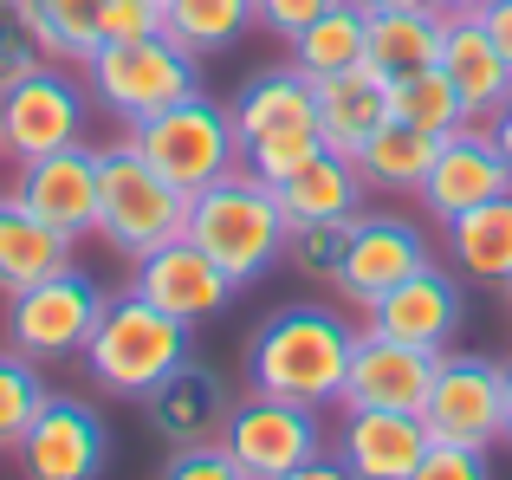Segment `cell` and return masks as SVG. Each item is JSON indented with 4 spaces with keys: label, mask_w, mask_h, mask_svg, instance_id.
<instances>
[{
    "label": "cell",
    "mask_w": 512,
    "mask_h": 480,
    "mask_svg": "<svg viewBox=\"0 0 512 480\" xmlns=\"http://www.w3.org/2000/svg\"><path fill=\"white\" fill-rule=\"evenodd\" d=\"M435 143L441 137H428V130L389 117V124L357 150V169H363V182L383 189V195H415V189H422V176H428V163H435Z\"/></svg>",
    "instance_id": "29"
},
{
    "label": "cell",
    "mask_w": 512,
    "mask_h": 480,
    "mask_svg": "<svg viewBox=\"0 0 512 480\" xmlns=\"http://www.w3.org/2000/svg\"><path fill=\"white\" fill-rule=\"evenodd\" d=\"M33 65H39V46H33V33H26V20H20V0H0V91H7L20 72H33Z\"/></svg>",
    "instance_id": "36"
},
{
    "label": "cell",
    "mask_w": 512,
    "mask_h": 480,
    "mask_svg": "<svg viewBox=\"0 0 512 480\" xmlns=\"http://www.w3.org/2000/svg\"><path fill=\"white\" fill-rule=\"evenodd\" d=\"M130 143H137L143 163H150L156 176H169L182 195H201L208 182H221L227 169H240L234 117H227V104H214L208 91L143 117V124H130Z\"/></svg>",
    "instance_id": "6"
},
{
    "label": "cell",
    "mask_w": 512,
    "mask_h": 480,
    "mask_svg": "<svg viewBox=\"0 0 512 480\" xmlns=\"http://www.w3.org/2000/svg\"><path fill=\"white\" fill-rule=\"evenodd\" d=\"M506 312H512V279H506Z\"/></svg>",
    "instance_id": "46"
},
{
    "label": "cell",
    "mask_w": 512,
    "mask_h": 480,
    "mask_svg": "<svg viewBox=\"0 0 512 480\" xmlns=\"http://www.w3.org/2000/svg\"><path fill=\"white\" fill-rule=\"evenodd\" d=\"M286 480H357V474H350L338 455H312V461H299V468H292Z\"/></svg>",
    "instance_id": "40"
},
{
    "label": "cell",
    "mask_w": 512,
    "mask_h": 480,
    "mask_svg": "<svg viewBox=\"0 0 512 480\" xmlns=\"http://www.w3.org/2000/svg\"><path fill=\"white\" fill-rule=\"evenodd\" d=\"M331 7H338V0H253V20H260L266 33L292 39V33H305L318 13H331Z\"/></svg>",
    "instance_id": "39"
},
{
    "label": "cell",
    "mask_w": 512,
    "mask_h": 480,
    "mask_svg": "<svg viewBox=\"0 0 512 480\" xmlns=\"http://www.w3.org/2000/svg\"><path fill=\"white\" fill-rule=\"evenodd\" d=\"M227 117H234L240 150H247V143H266V137H286V130H318V85L299 65H266V72H253L247 85L234 91Z\"/></svg>",
    "instance_id": "21"
},
{
    "label": "cell",
    "mask_w": 512,
    "mask_h": 480,
    "mask_svg": "<svg viewBox=\"0 0 512 480\" xmlns=\"http://www.w3.org/2000/svg\"><path fill=\"white\" fill-rule=\"evenodd\" d=\"M188 228V195L169 176H156L137 156V143H104L98 150V240L124 260H143Z\"/></svg>",
    "instance_id": "5"
},
{
    "label": "cell",
    "mask_w": 512,
    "mask_h": 480,
    "mask_svg": "<svg viewBox=\"0 0 512 480\" xmlns=\"http://www.w3.org/2000/svg\"><path fill=\"white\" fill-rule=\"evenodd\" d=\"M188 240L221 266L234 286H253L260 273H273L286 260V208H279V189L260 182L247 163L227 169L221 182H208L201 195H188Z\"/></svg>",
    "instance_id": "2"
},
{
    "label": "cell",
    "mask_w": 512,
    "mask_h": 480,
    "mask_svg": "<svg viewBox=\"0 0 512 480\" xmlns=\"http://www.w3.org/2000/svg\"><path fill=\"white\" fill-rule=\"evenodd\" d=\"M428 422L415 409H344L338 461L357 480H409L428 455Z\"/></svg>",
    "instance_id": "18"
},
{
    "label": "cell",
    "mask_w": 512,
    "mask_h": 480,
    "mask_svg": "<svg viewBox=\"0 0 512 480\" xmlns=\"http://www.w3.org/2000/svg\"><path fill=\"white\" fill-rule=\"evenodd\" d=\"M480 20H487L493 46H500V52H506V65H512V0H500V7H487Z\"/></svg>",
    "instance_id": "41"
},
{
    "label": "cell",
    "mask_w": 512,
    "mask_h": 480,
    "mask_svg": "<svg viewBox=\"0 0 512 480\" xmlns=\"http://www.w3.org/2000/svg\"><path fill=\"white\" fill-rule=\"evenodd\" d=\"M370 7H402V13H441V0H370Z\"/></svg>",
    "instance_id": "44"
},
{
    "label": "cell",
    "mask_w": 512,
    "mask_h": 480,
    "mask_svg": "<svg viewBox=\"0 0 512 480\" xmlns=\"http://www.w3.org/2000/svg\"><path fill=\"white\" fill-rule=\"evenodd\" d=\"M422 266H435V247H428V234L415 228L409 215H357L350 221L344 266H338L331 286H338L344 299L370 305V299H383L389 286H402L409 273H422Z\"/></svg>",
    "instance_id": "14"
},
{
    "label": "cell",
    "mask_w": 512,
    "mask_h": 480,
    "mask_svg": "<svg viewBox=\"0 0 512 480\" xmlns=\"http://www.w3.org/2000/svg\"><path fill=\"white\" fill-rule=\"evenodd\" d=\"M415 195H422V208L441 228H448L454 215H467V208L493 202V195H512V169H506L500 143H493V130L474 124V117H467L461 130H448V137L435 143V163H428V176H422Z\"/></svg>",
    "instance_id": "13"
},
{
    "label": "cell",
    "mask_w": 512,
    "mask_h": 480,
    "mask_svg": "<svg viewBox=\"0 0 512 480\" xmlns=\"http://www.w3.org/2000/svg\"><path fill=\"white\" fill-rule=\"evenodd\" d=\"M78 72H85L91 104H98L104 117H117L124 130L201 91L195 52H182L169 33H150V39H104V46L91 52L85 65H78Z\"/></svg>",
    "instance_id": "4"
},
{
    "label": "cell",
    "mask_w": 512,
    "mask_h": 480,
    "mask_svg": "<svg viewBox=\"0 0 512 480\" xmlns=\"http://www.w3.org/2000/svg\"><path fill=\"white\" fill-rule=\"evenodd\" d=\"M221 448L234 455V468L247 480H286L299 461L325 455V422H318V409H305V403L247 390V403L227 409Z\"/></svg>",
    "instance_id": "9"
},
{
    "label": "cell",
    "mask_w": 512,
    "mask_h": 480,
    "mask_svg": "<svg viewBox=\"0 0 512 480\" xmlns=\"http://www.w3.org/2000/svg\"><path fill=\"white\" fill-rule=\"evenodd\" d=\"M91 124V91L72 78V65L39 59L0 91V137H7V163H33V156L72 150L85 143Z\"/></svg>",
    "instance_id": "7"
},
{
    "label": "cell",
    "mask_w": 512,
    "mask_h": 480,
    "mask_svg": "<svg viewBox=\"0 0 512 480\" xmlns=\"http://www.w3.org/2000/svg\"><path fill=\"white\" fill-rule=\"evenodd\" d=\"M350 344H357V331L331 305H286L247 344V390L286 396V403H305V409L344 403Z\"/></svg>",
    "instance_id": "1"
},
{
    "label": "cell",
    "mask_w": 512,
    "mask_h": 480,
    "mask_svg": "<svg viewBox=\"0 0 512 480\" xmlns=\"http://www.w3.org/2000/svg\"><path fill=\"white\" fill-rule=\"evenodd\" d=\"M500 403H506V442H512V357L500 364Z\"/></svg>",
    "instance_id": "43"
},
{
    "label": "cell",
    "mask_w": 512,
    "mask_h": 480,
    "mask_svg": "<svg viewBox=\"0 0 512 480\" xmlns=\"http://www.w3.org/2000/svg\"><path fill=\"white\" fill-rule=\"evenodd\" d=\"M422 422L435 442L454 448H500L506 442V403H500V364L493 357H448L441 351L435 383H428Z\"/></svg>",
    "instance_id": "11"
},
{
    "label": "cell",
    "mask_w": 512,
    "mask_h": 480,
    "mask_svg": "<svg viewBox=\"0 0 512 480\" xmlns=\"http://www.w3.org/2000/svg\"><path fill=\"white\" fill-rule=\"evenodd\" d=\"M72 247L78 240L46 228L20 195H0V292H7V299L26 292V286H39V279L59 273V266H72Z\"/></svg>",
    "instance_id": "23"
},
{
    "label": "cell",
    "mask_w": 512,
    "mask_h": 480,
    "mask_svg": "<svg viewBox=\"0 0 512 480\" xmlns=\"http://www.w3.org/2000/svg\"><path fill=\"white\" fill-rule=\"evenodd\" d=\"M389 117L428 130V137H448V130L467 124V104H461V91L448 85V72H441V65H428V72H409V78H396V85H389Z\"/></svg>",
    "instance_id": "31"
},
{
    "label": "cell",
    "mask_w": 512,
    "mask_h": 480,
    "mask_svg": "<svg viewBox=\"0 0 512 480\" xmlns=\"http://www.w3.org/2000/svg\"><path fill=\"white\" fill-rule=\"evenodd\" d=\"M0 163H7V137H0Z\"/></svg>",
    "instance_id": "47"
},
{
    "label": "cell",
    "mask_w": 512,
    "mask_h": 480,
    "mask_svg": "<svg viewBox=\"0 0 512 480\" xmlns=\"http://www.w3.org/2000/svg\"><path fill=\"white\" fill-rule=\"evenodd\" d=\"M130 266H137V273H130V292H137V299H150L156 312L182 318L188 331H195L201 318H221L227 305H234V292H240L234 279H227L188 234H175V240H163V247H150L143 260H130Z\"/></svg>",
    "instance_id": "12"
},
{
    "label": "cell",
    "mask_w": 512,
    "mask_h": 480,
    "mask_svg": "<svg viewBox=\"0 0 512 480\" xmlns=\"http://www.w3.org/2000/svg\"><path fill=\"white\" fill-rule=\"evenodd\" d=\"M435 364H441V351L383 338V331H357V344H350V377H344V409H415V416H422Z\"/></svg>",
    "instance_id": "16"
},
{
    "label": "cell",
    "mask_w": 512,
    "mask_h": 480,
    "mask_svg": "<svg viewBox=\"0 0 512 480\" xmlns=\"http://www.w3.org/2000/svg\"><path fill=\"white\" fill-rule=\"evenodd\" d=\"M318 150H325V137H318V130H286V137L247 143V150H240V163H247L260 182H273V189H279V182H292Z\"/></svg>",
    "instance_id": "34"
},
{
    "label": "cell",
    "mask_w": 512,
    "mask_h": 480,
    "mask_svg": "<svg viewBox=\"0 0 512 480\" xmlns=\"http://www.w3.org/2000/svg\"><path fill=\"white\" fill-rule=\"evenodd\" d=\"M163 33V0H104V39H150Z\"/></svg>",
    "instance_id": "38"
},
{
    "label": "cell",
    "mask_w": 512,
    "mask_h": 480,
    "mask_svg": "<svg viewBox=\"0 0 512 480\" xmlns=\"http://www.w3.org/2000/svg\"><path fill=\"white\" fill-rule=\"evenodd\" d=\"M461 318H467L461 286H454L441 266H422V273H409L402 286H389L383 299L363 305V331L422 344V351H448L454 331H461Z\"/></svg>",
    "instance_id": "17"
},
{
    "label": "cell",
    "mask_w": 512,
    "mask_h": 480,
    "mask_svg": "<svg viewBox=\"0 0 512 480\" xmlns=\"http://www.w3.org/2000/svg\"><path fill=\"white\" fill-rule=\"evenodd\" d=\"M292 46V65L305 78H338V72H357L363 52H370V0H338L331 13H318L305 33L286 39Z\"/></svg>",
    "instance_id": "25"
},
{
    "label": "cell",
    "mask_w": 512,
    "mask_h": 480,
    "mask_svg": "<svg viewBox=\"0 0 512 480\" xmlns=\"http://www.w3.org/2000/svg\"><path fill=\"white\" fill-rule=\"evenodd\" d=\"M104 318V286L78 266H59L39 286L13 292L7 299V344L33 364H59V357H78L91 338V325Z\"/></svg>",
    "instance_id": "8"
},
{
    "label": "cell",
    "mask_w": 512,
    "mask_h": 480,
    "mask_svg": "<svg viewBox=\"0 0 512 480\" xmlns=\"http://www.w3.org/2000/svg\"><path fill=\"white\" fill-rule=\"evenodd\" d=\"M143 409H150V429L163 435L169 448H195V442H221L234 396H227V383H221V370H214V364L182 357V364H175L169 377L143 396Z\"/></svg>",
    "instance_id": "19"
},
{
    "label": "cell",
    "mask_w": 512,
    "mask_h": 480,
    "mask_svg": "<svg viewBox=\"0 0 512 480\" xmlns=\"http://www.w3.org/2000/svg\"><path fill=\"white\" fill-rule=\"evenodd\" d=\"M104 455H111V429L91 403L52 390L39 403V416L26 422V435L13 442V468L20 480H98Z\"/></svg>",
    "instance_id": "10"
},
{
    "label": "cell",
    "mask_w": 512,
    "mask_h": 480,
    "mask_svg": "<svg viewBox=\"0 0 512 480\" xmlns=\"http://www.w3.org/2000/svg\"><path fill=\"white\" fill-rule=\"evenodd\" d=\"M487 7H500V0H441V13H487Z\"/></svg>",
    "instance_id": "45"
},
{
    "label": "cell",
    "mask_w": 512,
    "mask_h": 480,
    "mask_svg": "<svg viewBox=\"0 0 512 480\" xmlns=\"http://www.w3.org/2000/svg\"><path fill=\"white\" fill-rule=\"evenodd\" d=\"M163 480H247L234 468V455H227L221 442H195V448H175Z\"/></svg>",
    "instance_id": "37"
},
{
    "label": "cell",
    "mask_w": 512,
    "mask_h": 480,
    "mask_svg": "<svg viewBox=\"0 0 512 480\" xmlns=\"http://www.w3.org/2000/svg\"><path fill=\"white\" fill-rule=\"evenodd\" d=\"M441 72H448V85L461 91V104H467L474 124H487V117L512 98V65H506V52L493 46V33H487L480 13H441Z\"/></svg>",
    "instance_id": "20"
},
{
    "label": "cell",
    "mask_w": 512,
    "mask_h": 480,
    "mask_svg": "<svg viewBox=\"0 0 512 480\" xmlns=\"http://www.w3.org/2000/svg\"><path fill=\"white\" fill-rule=\"evenodd\" d=\"M350 221H357V215H350ZM350 221H292L286 260L299 266L305 279H338L344 247H350Z\"/></svg>",
    "instance_id": "33"
},
{
    "label": "cell",
    "mask_w": 512,
    "mask_h": 480,
    "mask_svg": "<svg viewBox=\"0 0 512 480\" xmlns=\"http://www.w3.org/2000/svg\"><path fill=\"white\" fill-rule=\"evenodd\" d=\"M389 124V85L357 65V72H338V78H318V137L325 150H338L357 163V150Z\"/></svg>",
    "instance_id": "22"
},
{
    "label": "cell",
    "mask_w": 512,
    "mask_h": 480,
    "mask_svg": "<svg viewBox=\"0 0 512 480\" xmlns=\"http://www.w3.org/2000/svg\"><path fill=\"white\" fill-rule=\"evenodd\" d=\"M13 195H20L46 228H59L65 240L98 234V150H91V143H72V150L33 156V163H20V176H13Z\"/></svg>",
    "instance_id": "15"
},
{
    "label": "cell",
    "mask_w": 512,
    "mask_h": 480,
    "mask_svg": "<svg viewBox=\"0 0 512 480\" xmlns=\"http://www.w3.org/2000/svg\"><path fill=\"white\" fill-rule=\"evenodd\" d=\"M363 189L370 182L350 156L318 150L292 182H279V208H286V221H350L363 215Z\"/></svg>",
    "instance_id": "24"
},
{
    "label": "cell",
    "mask_w": 512,
    "mask_h": 480,
    "mask_svg": "<svg viewBox=\"0 0 512 480\" xmlns=\"http://www.w3.org/2000/svg\"><path fill=\"white\" fill-rule=\"evenodd\" d=\"M487 130H493V143H500V156H506V169H512V98L487 117Z\"/></svg>",
    "instance_id": "42"
},
{
    "label": "cell",
    "mask_w": 512,
    "mask_h": 480,
    "mask_svg": "<svg viewBox=\"0 0 512 480\" xmlns=\"http://www.w3.org/2000/svg\"><path fill=\"white\" fill-rule=\"evenodd\" d=\"M409 480H493V461L487 448H454V442H428L422 468Z\"/></svg>",
    "instance_id": "35"
},
{
    "label": "cell",
    "mask_w": 512,
    "mask_h": 480,
    "mask_svg": "<svg viewBox=\"0 0 512 480\" xmlns=\"http://www.w3.org/2000/svg\"><path fill=\"white\" fill-rule=\"evenodd\" d=\"M253 20V0H163V33L182 52L208 59V52H227Z\"/></svg>",
    "instance_id": "30"
},
{
    "label": "cell",
    "mask_w": 512,
    "mask_h": 480,
    "mask_svg": "<svg viewBox=\"0 0 512 480\" xmlns=\"http://www.w3.org/2000/svg\"><path fill=\"white\" fill-rule=\"evenodd\" d=\"M46 396L52 390H46V377H39V364L7 344V351H0V455H13V442L26 435V422L39 416Z\"/></svg>",
    "instance_id": "32"
},
{
    "label": "cell",
    "mask_w": 512,
    "mask_h": 480,
    "mask_svg": "<svg viewBox=\"0 0 512 480\" xmlns=\"http://www.w3.org/2000/svg\"><path fill=\"white\" fill-rule=\"evenodd\" d=\"M78 357H85L98 390L143 403V396L188 357V325L169 318V312H156L137 292H124V299H104V318L91 325V338H85Z\"/></svg>",
    "instance_id": "3"
},
{
    "label": "cell",
    "mask_w": 512,
    "mask_h": 480,
    "mask_svg": "<svg viewBox=\"0 0 512 480\" xmlns=\"http://www.w3.org/2000/svg\"><path fill=\"white\" fill-rule=\"evenodd\" d=\"M20 20L52 65H85L104 46V0H20Z\"/></svg>",
    "instance_id": "28"
},
{
    "label": "cell",
    "mask_w": 512,
    "mask_h": 480,
    "mask_svg": "<svg viewBox=\"0 0 512 480\" xmlns=\"http://www.w3.org/2000/svg\"><path fill=\"white\" fill-rule=\"evenodd\" d=\"M383 85L409 72L441 65V13H402V7H370V52H363Z\"/></svg>",
    "instance_id": "26"
},
{
    "label": "cell",
    "mask_w": 512,
    "mask_h": 480,
    "mask_svg": "<svg viewBox=\"0 0 512 480\" xmlns=\"http://www.w3.org/2000/svg\"><path fill=\"white\" fill-rule=\"evenodd\" d=\"M448 253H454V273L480 279V286H506L512 279V195H493V202L454 215Z\"/></svg>",
    "instance_id": "27"
}]
</instances>
